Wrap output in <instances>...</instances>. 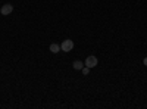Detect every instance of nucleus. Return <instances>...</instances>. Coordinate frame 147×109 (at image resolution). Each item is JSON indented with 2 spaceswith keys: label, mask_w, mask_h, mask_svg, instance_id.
Here are the masks:
<instances>
[{
  "label": "nucleus",
  "mask_w": 147,
  "mask_h": 109,
  "mask_svg": "<svg viewBox=\"0 0 147 109\" xmlns=\"http://www.w3.org/2000/svg\"><path fill=\"white\" fill-rule=\"evenodd\" d=\"M74 49V41L72 40H69V39H66V40H63L62 41V44H60V50L62 52H71Z\"/></svg>",
  "instance_id": "1"
},
{
  "label": "nucleus",
  "mask_w": 147,
  "mask_h": 109,
  "mask_svg": "<svg viewBox=\"0 0 147 109\" xmlns=\"http://www.w3.org/2000/svg\"><path fill=\"white\" fill-rule=\"evenodd\" d=\"M97 64H99V59H97L96 56H88L87 59H85V66H88L90 69L97 66Z\"/></svg>",
  "instance_id": "2"
},
{
  "label": "nucleus",
  "mask_w": 147,
  "mask_h": 109,
  "mask_svg": "<svg viewBox=\"0 0 147 109\" xmlns=\"http://www.w3.org/2000/svg\"><path fill=\"white\" fill-rule=\"evenodd\" d=\"M2 15H9V14H12L13 12V6H12L10 3H7V5H3V7H2Z\"/></svg>",
  "instance_id": "3"
},
{
  "label": "nucleus",
  "mask_w": 147,
  "mask_h": 109,
  "mask_svg": "<svg viewBox=\"0 0 147 109\" xmlns=\"http://www.w3.org/2000/svg\"><path fill=\"white\" fill-rule=\"evenodd\" d=\"M50 52H52V53H59V52H60V44L52 43V44H50Z\"/></svg>",
  "instance_id": "4"
},
{
  "label": "nucleus",
  "mask_w": 147,
  "mask_h": 109,
  "mask_svg": "<svg viewBox=\"0 0 147 109\" xmlns=\"http://www.w3.org/2000/svg\"><path fill=\"white\" fill-rule=\"evenodd\" d=\"M72 66H74V69H77V71H81V69H82V66H84V64L81 62V60H75V62L72 64Z\"/></svg>",
  "instance_id": "5"
},
{
  "label": "nucleus",
  "mask_w": 147,
  "mask_h": 109,
  "mask_svg": "<svg viewBox=\"0 0 147 109\" xmlns=\"http://www.w3.org/2000/svg\"><path fill=\"white\" fill-rule=\"evenodd\" d=\"M82 75H88V72H90V68L88 66H82Z\"/></svg>",
  "instance_id": "6"
},
{
  "label": "nucleus",
  "mask_w": 147,
  "mask_h": 109,
  "mask_svg": "<svg viewBox=\"0 0 147 109\" xmlns=\"http://www.w3.org/2000/svg\"><path fill=\"white\" fill-rule=\"evenodd\" d=\"M143 64H144V65L147 66V58H144V59H143Z\"/></svg>",
  "instance_id": "7"
}]
</instances>
